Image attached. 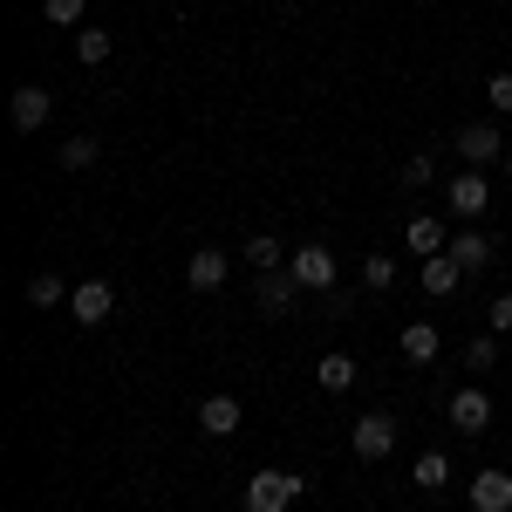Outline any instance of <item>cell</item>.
<instances>
[{
  "mask_svg": "<svg viewBox=\"0 0 512 512\" xmlns=\"http://www.w3.org/2000/svg\"><path fill=\"white\" fill-rule=\"evenodd\" d=\"M362 287H369V294H390L396 287V260L390 253H369V260H362Z\"/></svg>",
  "mask_w": 512,
  "mask_h": 512,
  "instance_id": "22",
  "label": "cell"
},
{
  "mask_svg": "<svg viewBox=\"0 0 512 512\" xmlns=\"http://www.w3.org/2000/svg\"><path fill=\"white\" fill-rule=\"evenodd\" d=\"M110 48H117V41L103 35V28H76V62H82V69H96V62H110Z\"/></svg>",
  "mask_w": 512,
  "mask_h": 512,
  "instance_id": "21",
  "label": "cell"
},
{
  "mask_svg": "<svg viewBox=\"0 0 512 512\" xmlns=\"http://www.w3.org/2000/svg\"><path fill=\"white\" fill-rule=\"evenodd\" d=\"M349 444H355V458H362V465H383V458L396 451V417H390V410H369V417H355Z\"/></svg>",
  "mask_w": 512,
  "mask_h": 512,
  "instance_id": "2",
  "label": "cell"
},
{
  "mask_svg": "<svg viewBox=\"0 0 512 512\" xmlns=\"http://www.w3.org/2000/svg\"><path fill=\"white\" fill-rule=\"evenodd\" d=\"M506 178H512V151H506Z\"/></svg>",
  "mask_w": 512,
  "mask_h": 512,
  "instance_id": "29",
  "label": "cell"
},
{
  "mask_svg": "<svg viewBox=\"0 0 512 512\" xmlns=\"http://www.w3.org/2000/svg\"><path fill=\"white\" fill-rule=\"evenodd\" d=\"M69 294H76V287H69L62 274H48V267H41V274L28 280V301H35V308H62Z\"/></svg>",
  "mask_w": 512,
  "mask_h": 512,
  "instance_id": "20",
  "label": "cell"
},
{
  "mask_svg": "<svg viewBox=\"0 0 512 512\" xmlns=\"http://www.w3.org/2000/svg\"><path fill=\"white\" fill-rule=\"evenodd\" d=\"M458 280H465V267H458L451 253L424 260V294H437V301H444V294H458Z\"/></svg>",
  "mask_w": 512,
  "mask_h": 512,
  "instance_id": "18",
  "label": "cell"
},
{
  "mask_svg": "<svg viewBox=\"0 0 512 512\" xmlns=\"http://www.w3.org/2000/svg\"><path fill=\"white\" fill-rule=\"evenodd\" d=\"M485 103H492L499 117H512V69H499V76L485 82Z\"/></svg>",
  "mask_w": 512,
  "mask_h": 512,
  "instance_id": "27",
  "label": "cell"
},
{
  "mask_svg": "<svg viewBox=\"0 0 512 512\" xmlns=\"http://www.w3.org/2000/svg\"><path fill=\"white\" fill-rule=\"evenodd\" d=\"M506 130H499V123L485 117V123H465V130H458V158L472 164V171H485V164H506Z\"/></svg>",
  "mask_w": 512,
  "mask_h": 512,
  "instance_id": "4",
  "label": "cell"
},
{
  "mask_svg": "<svg viewBox=\"0 0 512 512\" xmlns=\"http://www.w3.org/2000/svg\"><path fill=\"white\" fill-rule=\"evenodd\" d=\"M198 424H205V437H233L239 431V396H205V403H198Z\"/></svg>",
  "mask_w": 512,
  "mask_h": 512,
  "instance_id": "14",
  "label": "cell"
},
{
  "mask_svg": "<svg viewBox=\"0 0 512 512\" xmlns=\"http://www.w3.org/2000/svg\"><path fill=\"white\" fill-rule=\"evenodd\" d=\"M403 185H410V192H431V185H437V158H431V151L403 158Z\"/></svg>",
  "mask_w": 512,
  "mask_h": 512,
  "instance_id": "24",
  "label": "cell"
},
{
  "mask_svg": "<svg viewBox=\"0 0 512 512\" xmlns=\"http://www.w3.org/2000/svg\"><path fill=\"white\" fill-rule=\"evenodd\" d=\"M308 492V478L294 472H253L246 478V512H294Z\"/></svg>",
  "mask_w": 512,
  "mask_h": 512,
  "instance_id": "1",
  "label": "cell"
},
{
  "mask_svg": "<svg viewBox=\"0 0 512 512\" xmlns=\"http://www.w3.org/2000/svg\"><path fill=\"white\" fill-rule=\"evenodd\" d=\"M294 294H301V287H294V274H287V267H280V274H260V280H253V308H260L267 321L287 315V308H294Z\"/></svg>",
  "mask_w": 512,
  "mask_h": 512,
  "instance_id": "10",
  "label": "cell"
},
{
  "mask_svg": "<svg viewBox=\"0 0 512 512\" xmlns=\"http://www.w3.org/2000/svg\"><path fill=\"white\" fill-rule=\"evenodd\" d=\"M69 315L82 328H103V321L117 315V287L110 280H76V294H69Z\"/></svg>",
  "mask_w": 512,
  "mask_h": 512,
  "instance_id": "6",
  "label": "cell"
},
{
  "mask_svg": "<svg viewBox=\"0 0 512 512\" xmlns=\"http://www.w3.org/2000/svg\"><path fill=\"white\" fill-rule=\"evenodd\" d=\"M444 198H451V212H458V219H485V205H492V185H485V171H472V164H465V171L444 185Z\"/></svg>",
  "mask_w": 512,
  "mask_h": 512,
  "instance_id": "8",
  "label": "cell"
},
{
  "mask_svg": "<svg viewBox=\"0 0 512 512\" xmlns=\"http://www.w3.org/2000/svg\"><path fill=\"white\" fill-rule=\"evenodd\" d=\"M82 7L89 0H41V21L48 28H82Z\"/></svg>",
  "mask_w": 512,
  "mask_h": 512,
  "instance_id": "25",
  "label": "cell"
},
{
  "mask_svg": "<svg viewBox=\"0 0 512 512\" xmlns=\"http://www.w3.org/2000/svg\"><path fill=\"white\" fill-rule=\"evenodd\" d=\"M485 321H492V335H512V294H499V301L485 308Z\"/></svg>",
  "mask_w": 512,
  "mask_h": 512,
  "instance_id": "28",
  "label": "cell"
},
{
  "mask_svg": "<svg viewBox=\"0 0 512 512\" xmlns=\"http://www.w3.org/2000/svg\"><path fill=\"white\" fill-rule=\"evenodd\" d=\"M444 253H451V260H458L465 274H478V267H492V239H485V233H458L451 246H444Z\"/></svg>",
  "mask_w": 512,
  "mask_h": 512,
  "instance_id": "17",
  "label": "cell"
},
{
  "mask_svg": "<svg viewBox=\"0 0 512 512\" xmlns=\"http://www.w3.org/2000/svg\"><path fill=\"white\" fill-rule=\"evenodd\" d=\"M287 274H294L301 294H328V287L342 280V267H335V253H328V246H301V253H287Z\"/></svg>",
  "mask_w": 512,
  "mask_h": 512,
  "instance_id": "3",
  "label": "cell"
},
{
  "mask_svg": "<svg viewBox=\"0 0 512 512\" xmlns=\"http://www.w3.org/2000/svg\"><path fill=\"white\" fill-rule=\"evenodd\" d=\"M492 362H499V335L485 328V335H472V342H465V369H492Z\"/></svg>",
  "mask_w": 512,
  "mask_h": 512,
  "instance_id": "26",
  "label": "cell"
},
{
  "mask_svg": "<svg viewBox=\"0 0 512 512\" xmlns=\"http://www.w3.org/2000/svg\"><path fill=\"white\" fill-rule=\"evenodd\" d=\"M465 499H472V512H512V472H478Z\"/></svg>",
  "mask_w": 512,
  "mask_h": 512,
  "instance_id": "12",
  "label": "cell"
},
{
  "mask_svg": "<svg viewBox=\"0 0 512 512\" xmlns=\"http://www.w3.org/2000/svg\"><path fill=\"white\" fill-rule=\"evenodd\" d=\"M48 117H55V96H48L41 82H21V89L7 96V123H14V130H28V137H35Z\"/></svg>",
  "mask_w": 512,
  "mask_h": 512,
  "instance_id": "7",
  "label": "cell"
},
{
  "mask_svg": "<svg viewBox=\"0 0 512 512\" xmlns=\"http://www.w3.org/2000/svg\"><path fill=\"white\" fill-rule=\"evenodd\" d=\"M410 478H417L424 492H444V485H451V458H444V451H417V465H410Z\"/></svg>",
  "mask_w": 512,
  "mask_h": 512,
  "instance_id": "19",
  "label": "cell"
},
{
  "mask_svg": "<svg viewBox=\"0 0 512 512\" xmlns=\"http://www.w3.org/2000/svg\"><path fill=\"white\" fill-rule=\"evenodd\" d=\"M233 274V253H219V246H198L192 260H185V280H192V294H219Z\"/></svg>",
  "mask_w": 512,
  "mask_h": 512,
  "instance_id": "9",
  "label": "cell"
},
{
  "mask_svg": "<svg viewBox=\"0 0 512 512\" xmlns=\"http://www.w3.org/2000/svg\"><path fill=\"white\" fill-rule=\"evenodd\" d=\"M55 158H62V171H89V164L103 158V144H96V137H69Z\"/></svg>",
  "mask_w": 512,
  "mask_h": 512,
  "instance_id": "23",
  "label": "cell"
},
{
  "mask_svg": "<svg viewBox=\"0 0 512 512\" xmlns=\"http://www.w3.org/2000/svg\"><path fill=\"white\" fill-rule=\"evenodd\" d=\"M239 260H253V274H280V267H287V246H280L274 233H253Z\"/></svg>",
  "mask_w": 512,
  "mask_h": 512,
  "instance_id": "16",
  "label": "cell"
},
{
  "mask_svg": "<svg viewBox=\"0 0 512 512\" xmlns=\"http://www.w3.org/2000/svg\"><path fill=\"white\" fill-rule=\"evenodd\" d=\"M315 383H321V390H328V396H342V390H355V355H342V349H328V355H321V362H315Z\"/></svg>",
  "mask_w": 512,
  "mask_h": 512,
  "instance_id": "15",
  "label": "cell"
},
{
  "mask_svg": "<svg viewBox=\"0 0 512 512\" xmlns=\"http://www.w3.org/2000/svg\"><path fill=\"white\" fill-rule=\"evenodd\" d=\"M444 417H451V431H458V437H485V431H492V396L478 390V383H465V390H451Z\"/></svg>",
  "mask_w": 512,
  "mask_h": 512,
  "instance_id": "5",
  "label": "cell"
},
{
  "mask_svg": "<svg viewBox=\"0 0 512 512\" xmlns=\"http://www.w3.org/2000/svg\"><path fill=\"white\" fill-rule=\"evenodd\" d=\"M403 246H410L417 260H437V253L451 246V233H444V219H431V212H417V219L403 226Z\"/></svg>",
  "mask_w": 512,
  "mask_h": 512,
  "instance_id": "11",
  "label": "cell"
},
{
  "mask_svg": "<svg viewBox=\"0 0 512 512\" xmlns=\"http://www.w3.org/2000/svg\"><path fill=\"white\" fill-rule=\"evenodd\" d=\"M396 349H403V362H417V369H431L437 349H444V335H437L431 321H410L403 335H396Z\"/></svg>",
  "mask_w": 512,
  "mask_h": 512,
  "instance_id": "13",
  "label": "cell"
}]
</instances>
